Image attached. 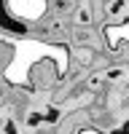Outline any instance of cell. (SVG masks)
<instances>
[{
    "label": "cell",
    "mask_w": 129,
    "mask_h": 134,
    "mask_svg": "<svg viewBox=\"0 0 129 134\" xmlns=\"http://www.w3.org/2000/svg\"><path fill=\"white\" fill-rule=\"evenodd\" d=\"M102 35H105L108 48H110V51H118L121 43H129V19L124 21V24H108V27L102 30Z\"/></svg>",
    "instance_id": "cell-3"
},
{
    "label": "cell",
    "mask_w": 129,
    "mask_h": 134,
    "mask_svg": "<svg viewBox=\"0 0 129 134\" xmlns=\"http://www.w3.org/2000/svg\"><path fill=\"white\" fill-rule=\"evenodd\" d=\"M110 134H129V126H124V129H116V131H110Z\"/></svg>",
    "instance_id": "cell-6"
},
{
    "label": "cell",
    "mask_w": 129,
    "mask_h": 134,
    "mask_svg": "<svg viewBox=\"0 0 129 134\" xmlns=\"http://www.w3.org/2000/svg\"><path fill=\"white\" fill-rule=\"evenodd\" d=\"M78 134H102L100 129H94V126H86V129H81Z\"/></svg>",
    "instance_id": "cell-5"
},
{
    "label": "cell",
    "mask_w": 129,
    "mask_h": 134,
    "mask_svg": "<svg viewBox=\"0 0 129 134\" xmlns=\"http://www.w3.org/2000/svg\"><path fill=\"white\" fill-rule=\"evenodd\" d=\"M73 54H75V59H78V62H81L83 67L94 62V51H92V48H86V46H83V48H75Z\"/></svg>",
    "instance_id": "cell-4"
},
{
    "label": "cell",
    "mask_w": 129,
    "mask_h": 134,
    "mask_svg": "<svg viewBox=\"0 0 129 134\" xmlns=\"http://www.w3.org/2000/svg\"><path fill=\"white\" fill-rule=\"evenodd\" d=\"M46 0H8V11L16 19H40L46 14Z\"/></svg>",
    "instance_id": "cell-1"
},
{
    "label": "cell",
    "mask_w": 129,
    "mask_h": 134,
    "mask_svg": "<svg viewBox=\"0 0 129 134\" xmlns=\"http://www.w3.org/2000/svg\"><path fill=\"white\" fill-rule=\"evenodd\" d=\"M59 75L62 70L54 64V59H38V64L32 67V83L35 86H51Z\"/></svg>",
    "instance_id": "cell-2"
}]
</instances>
